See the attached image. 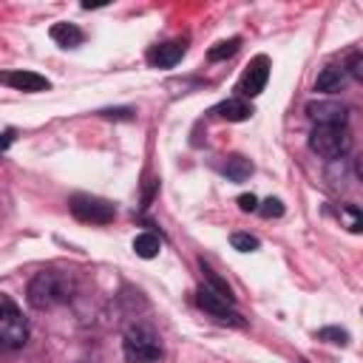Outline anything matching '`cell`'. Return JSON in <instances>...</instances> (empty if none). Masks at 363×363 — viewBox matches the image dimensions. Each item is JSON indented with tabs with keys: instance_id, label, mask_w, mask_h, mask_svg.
Wrapping results in <instances>:
<instances>
[{
	"instance_id": "cell-20",
	"label": "cell",
	"mask_w": 363,
	"mask_h": 363,
	"mask_svg": "<svg viewBox=\"0 0 363 363\" xmlns=\"http://www.w3.org/2000/svg\"><path fill=\"white\" fill-rule=\"evenodd\" d=\"M230 244H233V250H238V252H255V250H258V238L250 235V233H233V235H230Z\"/></svg>"
},
{
	"instance_id": "cell-13",
	"label": "cell",
	"mask_w": 363,
	"mask_h": 363,
	"mask_svg": "<svg viewBox=\"0 0 363 363\" xmlns=\"http://www.w3.org/2000/svg\"><path fill=\"white\" fill-rule=\"evenodd\" d=\"M346 82V68L340 65H326L318 79H315V91H323V94H332V91H340Z\"/></svg>"
},
{
	"instance_id": "cell-25",
	"label": "cell",
	"mask_w": 363,
	"mask_h": 363,
	"mask_svg": "<svg viewBox=\"0 0 363 363\" xmlns=\"http://www.w3.org/2000/svg\"><path fill=\"white\" fill-rule=\"evenodd\" d=\"M354 173H357V179L363 182V153L357 156V162H354Z\"/></svg>"
},
{
	"instance_id": "cell-1",
	"label": "cell",
	"mask_w": 363,
	"mask_h": 363,
	"mask_svg": "<svg viewBox=\"0 0 363 363\" xmlns=\"http://www.w3.org/2000/svg\"><path fill=\"white\" fill-rule=\"evenodd\" d=\"M71 298V284L65 275L54 272V269H43L37 272L31 281H28V289H26V301L34 306V309H51L62 301Z\"/></svg>"
},
{
	"instance_id": "cell-7",
	"label": "cell",
	"mask_w": 363,
	"mask_h": 363,
	"mask_svg": "<svg viewBox=\"0 0 363 363\" xmlns=\"http://www.w3.org/2000/svg\"><path fill=\"white\" fill-rule=\"evenodd\" d=\"M309 119L315 122V128H343L346 125V105L332 102V99H320V102H309L306 105Z\"/></svg>"
},
{
	"instance_id": "cell-26",
	"label": "cell",
	"mask_w": 363,
	"mask_h": 363,
	"mask_svg": "<svg viewBox=\"0 0 363 363\" xmlns=\"http://www.w3.org/2000/svg\"><path fill=\"white\" fill-rule=\"evenodd\" d=\"M11 139H14V130H11V128H9V130H6V133H3V150H6V147H9V145H11Z\"/></svg>"
},
{
	"instance_id": "cell-6",
	"label": "cell",
	"mask_w": 363,
	"mask_h": 363,
	"mask_svg": "<svg viewBox=\"0 0 363 363\" xmlns=\"http://www.w3.org/2000/svg\"><path fill=\"white\" fill-rule=\"evenodd\" d=\"M267 79H269V57H267V54H258V57H252L250 65L244 68V74H241L235 91H238V96H250V99H252V96H258V94L264 91Z\"/></svg>"
},
{
	"instance_id": "cell-8",
	"label": "cell",
	"mask_w": 363,
	"mask_h": 363,
	"mask_svg": "<svg viewBox=\"0 0 363 363\" xmlns=\"http://www.w3.org/2000/svg\"><path fill=\"white\" fill-rule=\"evenodd\" d=\"M196 301H199V306H201L204 312H210L216 320H221V323H233V326H244V318L230 306V301H224L221 295H216L210 286L199 289Z\"/></svg>"
},
{
	"instance_id": "cell-17",
	"label": "cell",
	"mask_w": 363,
	"mask_h": 363,
	"mask_svg": "<svg viewBox=\"0 0 363 363\" xmlns=\"http://www.w3.org/2000/svg\"><path fill=\"white\" fill-rule=\"evenodd\" d=\"M238 48H241V40H238V37H230V40H224V43H216V45L207 51V57H210L213 62H218V60L233 57Z\"/></svg>"
},
{
	"instance_id": "cell-11",
	"label": "cell",
	"mask_w": 363,
	"mask_h": 363,
	"mask_svg": "<svg viewBox=\"0 0 363 363\" xmlns=\"http://www.w3.org/2000/svg\"><path fill=\"white\" fill-rule=\"evenodd\" d=\"M213 113H218V116H221V119H227V122H244V119H250V116H252V105H250V102H244L241 96H233V99H227V102L216 105V108H213Z\"/></svg>"
},
{
	"instance_id": "cell-3",
	"label": "cell",
	"mask_w": 363,
	"mask_h": 363,
	"mask_svg": "<svg viewBox=\"0 0 363 363\" xmlns=\"http://www.w3.org/2000/svg\"><path fill=\"white\" fill-rule=\"evenodd\" d=\"M28 340V323L9 295L0 298V343L3 349H20Z\"/></svg>"
},
{
	"instance_id": "cell-15",
	"label": "cell",
	"mask_w": 363,
	"mask_h": 363,
	"mask_svg": "<svg viewBox=\"0 0 363 363\" xmlns=\"http://www.w3.org/2000/svg\"><path fill=\"white\" fill-rule=\"evenodd\" d=\"M159 250H162V241H159V235L156 233H139L136 238H133V252L139 255V258H156L159 255Z\"/></svg>"
},
{
	"instance_id": "cell-23",
	"label": "cell",
	"mask_w": 363,
	"mask_h": 363,
	"mask_svg": "<svg viewBox=\"0 0 363 363\" xmlns=\"http://www.w3.org/2000/svg\"><path fill=\"white\" fill-rule=\"evenodd\" d=\"M238 210H244V213L258 210V199H255L252 193H241V196H238Z\"/></svg>"
},
{
	"instance_id": "cell-22",
	"label": "cell",
	"mask_w": 363,
	"mask_h": 363,
	"mask_svg": "<svg viewBox=\"0 0 363 363\" xmlns=\"http://www.w3.org/2000/svg\"><path fill=\"white\" fill-rule=\"evenodd\" d=\"M346 71H349L354 79H360V82H363V51L349 57V62H346Z\"/></svg>"
},
{
	"instance_id": "cell-4",
	"label": "cell",
	"mask_w": 363,
	"mask_h": 363,
	"mask_svg": "<svg viewBox=\"0 0 363 363\" xmlns=\"http://www.w3.org/2000/svg\"><path fill=\"white\" fill-rule=\"evenodd\" d=\"M309 147L320 159H340L352 147V136L346 128H315L309 136Z\"/></svg>"
},
{
	"instance_id": "cell-14",
	"label": "cell",
	"mask_w": 363,
	"mask_h": 363,
	"mask_svg": "<svg viewBox=\"0 0 363 363\" xmlns=\"http://www.w3.org/2000/svg\"><path fill=\"white\" fill-rule=\"evenodd\" d=\"M224 176L230 179V182H244V179H250V173H252V162L250 159H244V156H238V153H233V156H227L224 159Z\"/></svg>"
},
{
	"instance_id": "cell-12",
	"label": "cell",
	"mask_w": 363,
	"mask_h": 363,
	"mask_svg": "<svg viewBox=\"0 0 363 363\" xmlns=\"http://www.w3.org/2000/svg\"><path fill=\"white\" fill-rule=\"evenodd\" d=\"M48 34H51V40H54L57 45H62V48H77V45H82V40H85L82 28H77L74 23H54Z\"/></svg>"
},
{
	"instance_id": "cell-18",
	"label": "cell",
	"mask_w": 363,
	"mask_h": 363,
	"mask_svg": "<svg viewBox=\"0 0 363 363\" xmlns=\"http://www.w3.org/2000/svg\"><path fill=\"white\" fill-rule=\"evenodd\" d=\"M340 218L352 233H363V210H357L354 204H343L340 207Z\"/></svg>"
},
{
	"instance_id": "cell-24",
	"label": "cell",
	"mask_w": 363,
	"mask_h": 363,
	"mask_svg": "<svg viewBox=\"0 0 363 363\" xmlns=\"http://www.w3.org/2000/svg\"><path fill=\"white\" fill-rule=\"evenodd\" d=\"M102 116H108V119H130L133 111L130 108H113V111H102Z\"/></svg>"
},
{
	"instance_id": "cell-10",
	"label": "cell",
	"mask_w": 363,
	"mask_h": 363,
	"mask_svg": "<svg viewBox=\"0 0 363 363\" xmlns=\"http://www.w3.org/2000/svg\"><path fill=\"white\" fill-rule=\"evenodd\" d=\"M182 54H184V43H182V40H173V43L156 45V48L147 54V60H150V65H156V68H170V65H176V62L182 60Z\"/></svg>"
},
{
	"instance_id": "cell-21",
	"label": "cell",
	"mask_w": 363,
	"mask_h": 363,
	"mask_svg": "<svg viewBox=\"0 0 363 363\" xmlns=\"http://www.w3.org/2000/svg\"><path fill=\"white\" fill-rule=\"evenodd\" d=\"M258 213L264 216V218H278V216H284V204H281V199H264L261 201V207H258Z\"/></svg>"
},
{
	"instance_id": "cell-16",
	"label": "cell",
	"mask_w": 363,
	"mask_h": 363,
	"mask_svg": "<svg viewBox=\"0 0 363 363\" xmlns=\"http://www.w3.org/2000/svg\"><path fill=\"white\" fill-rule=\"evenodd\" d=\"M201 275H204V281L210 284V289H213L216 295H221L224 301H230V303H233V289H230V284H227L224 278H218V275H216L204 261H201Z\"/></svg>"
},
{
	"instance_id": "cell-5",
	"label": "cell",
	"mask_w": 363,
	"mask_h": 363,
	"mask_svg": "<svg viewBox=\"0 0 363 363\" xmlns=\"http://www.w3.org/2000/svg\"><path fill=\"white\" fill-rule=\"evenodd\" d=\"M71 213H74V218H79V221L108 224V221H113L116 207H113L111 201H105V199H96V196H85V193H79V196H74V199H71Z\"/></svg>"
},
{
	"instance_id": "cell-19",
	"label": "cell",
	"mask_w": 363,
	"mask_h": 363,
	"mask_svg": "<svg viewBox=\"0 0 363 363\" xmlns=\"http://www.w3.org/2000/svg\"><path fill=\"white\" fill-rule=\"evenodd\" d=\"M318 340H326V343H335V346H346L349 343V332L340 329V326H323V329H318Z\"/></svg>"
},
{
	"instance_id": "cell-9",
	"label": "cell",
	"mask_w": 363,
	"mask_h": 363,
	"mask_svg": "<svg viewBox=\"0 0 363 363\" xmlns=\"http://www.w3.org/2000/svg\"><path fill=\"white\" fill-rule=\"evenodd\" d=\"M3 82L11 85L14 91H26V94H37V91H48L51 82L34 71H6L3 74Z\"/></svg>"
},
{
	"instance_id": "cell-27",
	"label": "cell",
	"mask_w": 363,
	"mask_h": 363,
	"mask_svg": "<svg viewBox=\"0 0 363 363\" xmlns=\"http://www.w3.org/2000/svg\"><path fill=\"white\" fill-rule=\"evenodd\" d=\"M301 363H306V360H301Z\"/></svg>"
},
{
	"instance_id": "cell-2",
	"label": "cell",
	"mask_w": 363,
	"mask_h": 363,
	"mask_svg": "<svg viewBox=\"0 0 363 363\" xmlns=\"http://www.w3.org/2000/svg\"><path fill=\"white\" fill-rule=\"evenodd\" d=\"M122 352L128 363H153L162 357V343L153 329L147 326H130L122 337Z\"/></svg>"
}]
</instances>
